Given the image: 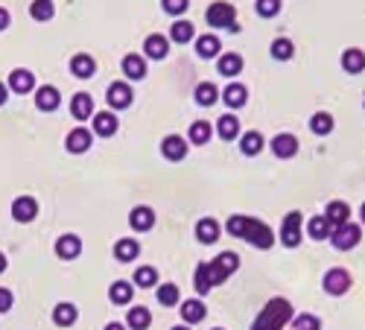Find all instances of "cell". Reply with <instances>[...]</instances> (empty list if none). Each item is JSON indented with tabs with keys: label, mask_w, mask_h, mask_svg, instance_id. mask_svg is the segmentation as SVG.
Listing matches in <instances>:
<instances>
[{
	"label": "cell",
	"mask_w": 365,
	"mask_h": 330,
	"mask_svg": "<svg viewBox=\"0 0 365 330\" xmlns=\"http://www.w3.org/2000/svg\"><path fill=\"white\" fill-rule=\"evenodd\" d=\"M307 234H310L313 240H330V234H334V225L327 222L324 213H319V217H313V220L307 222Z\"/></svg>",
	"instance_id": "4316f807"
},
{
	"label": "cell",
	"mask_w": 365,
	"mask_h": 330,
	"mask_svg": "<svg viewBox=\"0 0 365 330\" xmlns=\"http://www.w3.org/2000/svg\"><path fill=\"white\" fill-rule=\"evenodd\" d=\"M205 18H208L210 27H217V29H234V32H240V27H237V9L231 6V3H225V0H220V3H210L208 12H205Z\"/></svg>",
	"instance_id": "277c9868"
},
{
	"label": "cell",
	"mask_w": 365,
	"mask_h": 330,
	"mask_svg": "<svg viewBox=\"0 0 365 330\" xmlns=\"http://www.w3.org/2000/svg\"><path fill=\"white\" fill-rule=\"evenodd\" d=\"M225 228L231 237H240L248 245H255V249H272L275 245V231L266 222H257L252 217H231Z\"/></svg>",
	"instance_id": "7a4b0ae2"
},
{
	"label": "cell",
	"mask_w": 365,
	"mask_h": 330,
	"mask_svg": "<svg viewBox=\"0 0 365 330\" xmlns=\"http://www.w3.org/2000/svg\"><path fill=\"white\" fill-rule=\"evenodd\" d=\"M292 330H322V322L316 316H310V313H304V316L292 319Z\"/></svg>",
	"instance_id": "f6af8a7d"
},
{
	"label": "cell",
	"mask_w": 365,
	"mask_h": 330,
	"mask_svg": "<svg viewBox=\"0 0 365 330\" xmlns=\"http://www.w3.org/2000/svg\"><path fill=\"white\" fill-rule=\"evenodd\" d=\"M280 0H257L255 3V12L260 15V18H275V15H280Z\"/></svg>",
	"instance_id": "b9f144b4"
},
{
	"label": "cell",
	"mask_w": 365,
	"mask_h": 330,
	"mask_svg": "<svg viewBox=\"0 0 365 330\" xmlns=\"http://www.w3.org/2000/svg\"><path fill=\"white\" fill-rule=\"evenodd\" d=\"M210 138H213V129L208 120H196L190 126V143H210Z\"/></svg>",
	"instance_id": "ab89813d"
},
{
	"label": "cell",
	"mask_w": 365,
	"mask_h": 330,
	"mask_svg": "<svg viewBox=\"0 0 365 330\" xmlns=\"http://www.w3.org/2000/svg\"><path fill=\"white\" fill-rule=\"evenodd\" d=\"M56 254H59L62 260H76V257L82 254V240H79L76 234L59 237V240H56Z\"/></svg>",
	"instance_id": "5bb4252c"
},
{
	"label": "cell",
	"mask_w": 365,
	"mask_h": 330,
	"mask_svg": "<svg viewBox=\"0 0 365 330\" xmlns=\"http://www.w3.org/2000/svg\"><path fill=\"white\" fill-rule=\"evenodd\" d=\"M289 319H292V304L287 299H272L260 310V316L255 319L252 330H284V324Z\"/></svg>",
	"instance_id": "3957f363"
},
{
	"label": "cell",
	"mask_w": 365,
	"mask_h": 330,
	"mask_svg": "<svg viewBox=\"0 0 365 330\" xmlns=\"http://www.w3.org/2000/svg\"><path fill=\"white\" fill-rule=\"evenodd\" d=\"M222 50V44L217 36H199L196 38V53L202 56V59H213V56H220Z\"/></svg>",
	"instance_id": "f546056e"
},
{
	"label": "cell",
	"mask_w": 365,
	"mask_h": 330,
	"mask_svg": "<svg viewBox=\"0 0 365 330\" xmlns=\"http://www.w3.org/2000/svg\"><path fill=\"white\" fill-rule=\"evenodd\" d=\"M158 301H161L164 307H176V304H178V287H176V284L158 287Z\"/></svg>",
	"instance_id": "ee69618b"
},
{
	"label": "cell",
	"mask_w": 365,
	"mask_h": 330,
	"mask_svg": "<svg viewBox=\"0 0 365 330\" xmlns=\"http://www.w3.org/2000/svg\"><path fill=\"white\" fill-rule=\"evenodd\" d=\"M220 222L217 220H210V217H205V220H199L196 222V237H199V243H205V245H210V243H217L220 240Z\"/></svg>",
	"instance_id": "ac0fdd59"
},
{
	"label": "cell",
	"mask_w": 365,
	"mask_h": 330,
	"mask_svg": "<svg viewBox=\"0 0 365 330\" xmlns=\"http://www.w3.org/2000/svg\"><path fill=\"white\" fill-rule=\"evenodd\" d=\"M161 155L167 158V161H181V158L187 155V141L178 138V135L164 138V143H161Z\"/></svg>",
	"instance_id": "9a60e30c"
},
{
	"label": "cell",
	"mask_w": 365,
	"mask_h": 330,
	"mask_svg": "<svg viewBox=\"0 0 365 330\" xmlns=\"http://www.w3.org/2000/svg\"><path fill=\"white\" fill-rule=\"evenodd\" d=\"M141 254V245H138V240H120L117 245H114V257H117L120 263H129V260H135Z\"/></svg>",
	"instance_id": "e575fe53"
},
{
	"label": "cell",
	"mask_w": 365,
	"mask_h": 330,
	"mask_svg": "<svg viewBox=\"0 0 365 330\" xmlns=\"http://www.w3.org/2000/svg\"><path fill=\"white\" fill-rule=\"evenodd\" d=\"M193 96H196V103L199 106H213L220 100V91H217V85L213 82H202V85H196V91H193Z\"/></svg>",
	"instance_id": "d6a6232c"
},
{
	"label": "cell",
	"mask_w": 365,
	"mask_h": 330,
	"mask_svg": "<svg viewBox=\"0 0 365 330\" xmlns=\"http://www.w3.org/2000/svg\"><path fill=\"white\" fill-rule=\"evenodd\" d=\"M324 217H327V222L334 225V228H339V225H345V222H351V205L342 202V199H336V202H327V208H324Z\"/></svg>",
	"instance_id": "7c38bea8"
},
{
	"label": "cell",
	"mask_w": 365,
	"mask_h": 330,
	"mask_svg": "<svg viewBox=\"0 0 365 330\" xmlns=\"http://www.w3.org/2000/svg\"><path fill=\"white\" fill-rule=\"evenodd\" d=\"M91 131L88 129H73L68 138H64V146H68V152L73 155H82V152H88L91 150Z\"/></svg>",
	"instance_id": "4fadbf2b"
},
{
	"label": "cell",
	"mask_w": 365,
	"mask_h": 330,
	"mask_svg": "<svg viewBox=\"0 0 365 330\" xmlns=\"http://www.w3.org/2000/svg\"><path fill=\"white\" fill-rule=\"evenodd\" d=\"M181 319H185L187 324H199V322L205 319V304L199 301V299L185 301V304H181Z\"/></svg>",
	"instance_id": "d590c367"
},
{
	"label": "cell",
	"mask_w": 365,
	"mask_h": 330,
	"mask_svg": "<svg viewBox=\"0 0 365 330\" xmlns=\"http://www.w3.org/2000/svg\"><path fill=\"white\" fill-rule=\"evenodd\" d=\"M217 330H220V327H217Z\"/></svg>",
	"instance_id": "11a10c76"
},
{
	"label": "cell",
	"mask_w": 365,
	"mask_h": 330,
	"mask_svg": "<svg viewBox=\"0 0 365 330\" xmlns=\"http://www.w3.org/2000/svg\"><path fill=\"white\" fill-rule=\"evenodd\" d=\"M71 111H73L76 120H88L94 114V96L91 94H76L71 100Z\"/></svg>",
	"instance_id": "484cf974"
},
{
	"label": "cell",
	"mask_w": 365,
	"mask_h": 330,
	"mask_svg": "<svg viewBox=\"0 0 365 330\" xmlns=\"http://www.w3.org/2000/svg\"><path fill=\"white\" fill-rule=\"evenodd\" d=\"M131 284H126V280H117V284H111V289H108V299H111V304H129L131 301Z\"/></svg>",
	"instance_id": "74e56055"
},
{
	"label": "cell",
	"mask_w": 365,
	"mask_h": 330,
	"mask_svg": "<svg viewBox=\"0 0 365 330\" xmlns=\"http://www.w3.org/2000/svg\"><path fill=\"white\" fill-rule=\"evenodd\" d=\"M9 88H12L15 94H29L32 88H36V76H32L29 71H24V68L12 71V76H9Z\"/></svg>",
	"instance_id": "d6986e66"
},
{
	"label": "cell",
	"mask_w": 365,
	"mask_h": 330,
	"mask_svg": "<svg viewBox=\"0 0 365 330\" xmlns=\"http://www.w3.org/2000/svg\"><path fill=\"white\" fill-rule=\"evenodd\" d=\"M129 225H131V231H149L155 225V213H152V208H146V205H141V208H135L129 213Z\"/></svg>",
	"instance_id": "2e32d148"
},
{
	"label": "cell",
	"mask_w": 365,
	"mask_h": 330,
	"mask_svg": "<svg viewBox=\"0 0 365 330\" xmlns=\"http://www.w3.org/2000/svg\"><path fill=\"white\" fill-rule=\"evenodd\" d=\"M339 62H342V71L351 73V76H359L365 71V53L359 50V47H348Z\"/></svg>",
	"instance_id": "8fae6325"
},
{
	"label": "cell",
	"mask_w": 365,
	"mask_h": 330,
	"mask_svg": "<svg viewBox=\"0 0 365 330\" xmlns=\"http://www.w3.org/2000/svg\"><path fill=\"white\" fill-rule=\"evenodd\" d=\"M106 330H126V324H120V322H111V324H106Z\"/></svg>",
	"instance_id": "f907efd6"
},
{
	"label": "cell",
	"mask_w": 365,
	"mask_h": 330,
	"mask_svg": "<svg viewBox=\"0 0 365 330\" xmlns=\"http://www.w3.org/2000/svg\"><path fill=\"white\" fill-rule=\"evenodd\" d=\"M359 240H362V225H357V222H345V225L334 228V234H330V243H334L336 252H351V249H357Z\"/></svg>",
	"instance_id": "5b68a950"
},
{
	"label": "cell",
	"mask_w": 365,
	"mask_h": 330,
	"mask_svg": "<svg viewBox=\"0 0 365 330\" xmlns=\"http://www.w3.org/2000/svg\"><path fill=\"white\" fill-rule=\"evenodd\" d=\"M9 310H12V292L0 289V313H9Z\"/></svg>",
	"instance_id": "7dc6e473"
},
{
	"label": "cell",
	"mask_w": 365,
	"mask_h": 330,
	"mask_svg": "<svg viewBox=\"0 0 365 330\" xmlns=\"http://www.w3.org/2000/svg\"><path fill=\"white\" fill-rule=\"evenodd\" d=\"M161 6H164V12H170V15H181V12H187L190 0H161Z\"/></svg>",
	"instance_id": "bcb514c9"
},
{
	"label": "cell",
	"mask_w": 365,
	"mask_h": 330,
	"mask_svg": "<svg viewBox=\"0 0 365 330\" xmlns=\"http://www.w3.org/2000/svg\"><path fill=\"white\" fill-rule=\"evenodd\" d=\"M173 330H187V327H173Z\"/></svg>",
	"instance_id": "db71d44e"
},
{
	"label": "cell",
	"mask_w": 365,
	"mask_h": 330,
	"mask_svg": "<svg viewBox=\"0 0 365 330\" xmlns=\"http://www.w3.org/2000/svg\"><path fill=\"white\" fill-rule=\"evenodd\" d=\"M131 96H135V94H131V88L126 85V82H114V85H108V96H106V100H108L111 108L123 111V108L131 106Z\"/></svg>",
	"instance_id": "9c48e42d"
},
{
	"label": "cell",
	"mask_w": 365,
	"mask_h": 330,
	"mask_svg": "<svg viewBox=\"0 0 365 330\" xmlns=\"http://www.w3.org/2000/svg\"><path fill=\"white\" fill-rule=\"evenodd\" d=\"M6 100H9V88L3 85V82H0V106H3Z\"/></svg>",
	"instance_id": "681fc988"
},
{
	"label": "cell",
	"mask_w": 365,
	"mask_h": 330,
	"mask_svg": "<svg viewBox=\"0 0 365 330\" xmlns=\"http://www.w3.org/2000/svg\"><path fill=\"white\" fill-rule=\"evenodd\" d=\"M269 146H272V152H275L278 158H284V161L298 155V138L289 135V131H284V135H275Z\"/></svg>",
	"instance_id": "30bf717a"
},
{
	"label": "cell",
	"mask_w": 365,
	"mask_h": 330,
	"mask_svg": "<svg viewBox=\"0 0 365 330\" xmlns=\"http://www.w3.org/2000/svg\"><path fill=\"white\" fill-rule=\"evenodd\" d=\"M240 269V254L234 252H222L217 260L210 263H199L196 266V275H193V284H196V292L205 295L210 292V287H220L228 275H234Z\"/></svg>",
	"instance_id": "6da1fadb"
},
{
	"label": "cell",
	"mask_w": 365,
	"mask_h": 330,
	"mask_svg": "<svg viewBox=\"0 0 365 330\" xmlns=\"http://www.w3.org/2000/svg\"><path fill=\"white\" fill-rule=\"evenodd\" d=\"M263 146H266V141H263L260 131H245V135H240V152L243 155H260L263 152Z\"/></svg>",
	"instance_id": "44dd1931"
},
{
	"label": "cell",
	"mask_w": 365,
	"mask_h": 330,
	"mask_svg": "<svg viewBox=\"0 0 365 330\" xmlns=\"http://www.w3.org/2000/svg\"><path fill=\"white\" fill-rule=\"evenodd\" d=\"M53 12H56L53 0H32V6H29V15L36 21H50L53 18Z\"/></svg>",
	"instance_id": "60d3db41"
},
{
	"label": "cell",
	"mask_w": 365,
	"mask_h": 330,
	"mask_svg": "<svg viewBox=\"0 0 365 330\" xmlns=\"http://www.w3.org/2000/svg\"><path fill=\"white\" fill-rule=\"evenodd\" d=\"M126 324H129L131 330H146L149 324H152V313H149L146 307H131Z\"/></svg>",
	"instance_id": "8d00e7d4"
},
{
	"label": "cell",
	"mask_w": 365,
	"mask_h": 330,
	"mask_svg": "<svg viewBox=\"0 0 365 330\" xmlns=\"http://www.w3.org/2000/svg\"><path fill=\"white\" fill-rule=\"evenodd\" d=\"M334 114H327V111H316L310 117V131L313 135H319V138H324V135H330V131H334Z\"/></svg>",
	"instance_id": "d4e9b609"
},
{
	"label": "cell",
	"mask_w": 365,
	"mask_h": 330,
	"mask_svg": "<svg viewBox=\"0 0 365 330\" xmlns=\"http://www.w3.org/2000/svg\"><path fill=\"white\" fill-rule=\"evenodd\" d=\"M59 103H62L59 88H53V85H41V88L36 91V106H38V111H56Z\"/></svg>",
	"instance_id": "e0dca14e"
},
{
	"label": "cell",
	"mask_w": 365,
	"mask_h": 330,
	"mask_svg": "<svg viewBox=\"0 0 365 330\" xmlns=\"http://www.w3.org/2000/svg\"><path fill=\"white\" fill-rule=\"evenodd\" d=\"M135 284H138V287H143V289L155 287V284H158V272H155L152 266H141V269L135 272Z\"/></svg>",
	"instance_id": "7bdbcfd3"
},
{
	"label": "cell",
	"mask_w": 365,
	"mask_h": 330,
	"mask_svg": "<svg viewBox=\"0 0 365 330\" xmlns=\"http://www.w3.org/2000/svg\"><path fill=\"white\" fill-rule=\"evenodd\" d=\"M12 217H15V222H32L38 217V202L32 196H18L12 202Z\"/></svg>",
	"instance_id": "ba28073f"
},
{
	"label": "cell",
	"mask_w": 365,
	"mask_h": 330,
	"mask_svg": "<svg viewBox=\"0 0 365 330\" xmlns=\"http://www.w3.org/2000/svg\"><path fill=\"white\" fill-rule=\"evenodd\" d=\"M322 284H324L327 295H345L348 289H351L354 280H351V272H348V269H330Z\"/></svg>",
	"instance_id": "52a82bcc"
},
{
	"label": "cell",
	"mask_w": 365,
	"mask_h": 330,
	"mask_svg": "<svg viewBox=\"0 0 365 330\" xmlns=\"http://www.w3.org/2000/svg\"><path fill=\"white\" fill-rule=\"evenodd\" d=\"M143 53L149 59H167L170 53V38H164V36H149L143 41Z\"/></svg>",
	"instance_id": "ffe728a7"
},
{
	"label": "cell",
	"mask_w": 365,
	"mask_h": 330,
	"mask_svg": "<svg viewBox=\"0 0 365 330\" xmlns=\"http://www.w3.org/2000/svg\"><path fill=\"white\" fill-rule=\"evenodd\" d=\"M217 71L222 73V76H237L240 71H243V56L240 53H225V56H220V64H217Z\"/></svg>",
	"instance_id": "4dcf8cb0"
},
{
	"label": "cell",
	"mask_w": 365,
	"mask_h": 330,
	"mask_svg": "<svg viewBox=\"0 0 365 330\" xmlns=\"http://www.w3.org/2000/svg\"><path fill=\"white\" fill-rule=\"evenodd\" d=\"M292 56H295V44H292L289 38H275V41H272V59L289 62Z\"/></svg>",
	"instance_id": "f35d334b"
},
{
	"label": "cell",
	"mask_w": 365,
	"mask_h": 330,
	"mask_svg": "<svg viewBox=\"0 0 365 330\" xmlns=\"http://www.w3.org/2000/svg\"><path fill=\"white\" fill-rule=\"evenodd\" d=\"M94 131L99 138H111L114 131H117V117H114L111 111H99L94 114Z\"/></svg>",
	"instance_id": "7402d4cb"
},
{
	"label": "cell",
	"mask_w": 365,
	"mask_h": 330,
	"mask_svg": "<svg viewBox=\"0 0 365 330\" xmlns=\"http://www.w3.org/2000/svg\"><path fill=\"white\" fill-rule=\"evenodd\" d=\"M217 135L222 141H237L240 138V120L234 117V114H222L220 123H217Z\"/></svg>",
	"instance_id": "83f0119b"
},
{
	"label": "cell",
	"mask_w": 365,
	"mask_h": 330,
	"mask_svg": "<svg viewBox=\"0 0 365 330\" xmlns=\"http://www.w3.org/2000/svg\"><path fill=\"white\" fill-rule=\"evenodd\" d=\"M359 220H362V225H365V202H362V208H359Z\"/></svg>",
	"instance_id": "f5cc1de1"
},
{
	"label": "cell",
	"mask_w": 365,
	"mask_h": 330,
	"mask_svg": "<svg viewBox=\"0 0 365 330\" xmlns=\"http://www.w3.org/2000/svg\"><path fill=\"white\" fill-rule=\"evenodd\" d=\"M123 73L129 76V79H143L146 76V62L138 56V53H129L126 59H123Z\"/></svg>",
	"instance_id": "1f68e13d"
},
{
	"label": "cell",
	"mask_w": 365,
	"mask_h": 330,
	"mask_svg": "<svg viewBox=\"0 0 365 330\" xmlns=\"http://www.w3.org/2000/svg\"><path fill=\"white\" fill-rule=\"evenodd\" d=\"M9 27V12L6 9H0V32H3Z\"/></svg>",
	"instance_id": "c3c4849f"
},
{
	"label": "cell",
	"mask_w": 365,
	"mask_h": 330,
	"mask_svg": "<svg viewBox=\"0 0 365 330\" xmlns=\"http://www.w3.org/2000/svg\"><path fill=\"white\" fill-rule=\"evenodd\" d=\"M6 266H9V263H6V254L0 252V272H6Z\"/></svg>",
	"instance_id": "816d5d0a"
},
{
	"label": "cell",
	"mask_w": 365,
	"mask_h": 330,
	"mask_svg": "<svg viewBox=\"0 0 365 330\" xmlns=\"http://www.w3.org/2000/svg\"><path fill=\"white\" fill-rule=\"evenodd\" d=\"M94 71H96V62H94L91 56L79 53V56H73V59H71V73H73L76 79H91V76H94Z\"/></svg>",
	"instance_id": "603a6c76"
},
{
	"label": "cell",
	"mask_w": 365,
	"mask_h": 330,
	"mask_svg": "<svg viewBox=\"0 0 365 330\" xmlns=\"http://www.w3.org/2000/svg\"><path fill=\"white\" fill-rule=\"evenodd\" d=\"M76 319H79V310H76L73 304H68V301L56 304V310H53V322H56L59 327H71V324H76Z\"/></svg>",
	"instance_id": "f1b7e54d"
},
{
	"label": "cell",
	"mask_w": 365,
	"mask_h": 330,
	"mask_svg": "<svg viewBox=\"0 0 365 330\" xmlns=\"http://www.w3.org/2000/svg\"><path fill=\"white\" fill-rule=\"evenodd\" d=\"M301 225H304V217L298 210H289L284 222H280V243H284L287 249H295V245L301 243Z\"/></svg>",
	"instance_id": "8992f818"
},
{
	"label": "cell",
	"mask_w": 365,
	"mask_h": 330,
	"mask_svg": "<svg viewBox=\"0 0 365 330\" xmlns=\"http://www.w3.org/2000/svg\"><path fill=\"white\" fill-rule=\"evenodd\" d=\"M170 38H173L176 44H187V41L196 38V27H193L190 21H176V24L170 27Z\"/></svg>",
	"instance_id": "836d02e7"
},
{
	"label": "cell",
	"mask_w": 365,
	"mask_h": 330,
	"mask_svg": "<svg viewBox=\"0 0 365 330\" xmlns=\"http://www.w3.org/2000/svg\"><path fill=\"white\" fill-rule=\"evenodd\" d=\"M222 100H225L228 108H243L245 100H248V91H245V85H240V82H231V85L222 91Z\"/></svg>",
	"instance_id": "cb8c5ba5"
}]
</instances>
